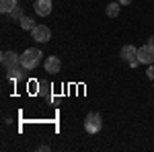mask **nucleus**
I'll use <instances>...</instances> for the list:
<instances>
[{
  "mask_svg": "<svg viewBox=\"0 0 154 152\" xmlns=\"http://www.w3.org/2000/svg\"><path fill=\"white\" fill-rule=\"evenodd\" d=\"M41 58H43V51L39 47H27L21 54V66L25 70H33L41 64Z\"/></svg>",
  "mask_w": 154,
  "mask_h": 152,
  "instance_id": "nucleus-1",
  "label": "nucleus"
},
{
  "mask_svg": "<svg viewBox=\"0 0 154 152\" xmlns=\"http://www.w3.org/2000/svg\"><path fill=\"white\" fill-rule=\"evenodd\" d=\"M84 129L88 134H99L103 129V117L99 115L97 111H91L88 115L84 117Z\"/></svg>",
  "mask_w": 154,
  "mask_h": 152,
  "instance_id": "nucleus-2",
  "label": "nucleus"
},
{
  "mask_svg": "<svg viewBox=\"0 0 154 152\" xmlns=\"http://www.w3.org/2000/svg\"><path fill=\"white\" fill-rule=\"evenodd\" d=\"M119 56H121V60H123V62H128V64H130L131 68H136V66L140 64V58H138V47L130 45V43L121 47Z\"/></svg>",
  "mask_w": 154,
  "mask_h": 152,
  "instance_id": "nucleus-3",
  "label": "nucleus"
},
{
  "mask_svg": "<svg viewBox=\"0 0 154 152\" xmlns=\"http://www.w3.org/2000/svg\"><path fill=\"white\" fill-rule=\"evenodd\" d=\"M31 37L35 41H39V43H48L49 39H51V31H49V27H45V25H37L35 29L31 31Z\"/></svg>",
  "mask_w": 154,
  "mask_h": 152,
  "instance_id": "nucleus-4",
  "label": "nucleus"
},
{
  "mask_svg": "<svg viewBox=\"0 0 154 152\" xmlns=\"http://www.w3.org/2000/svg\"><path fill=\"white\" fill-rule=\"evenodd\" d=\"M0 62H2V66L4 68H17L19 64H21V56L19 54H14V51H2V56H0Z\"/></svg>",
  "mask_w": 154,
  "mask_h": 152,
  "instance_id": "nucleus-5",
  "label": "nucleus"
},
{
  "mask_svg": "<svg viewBox=\"0 0 154 152\" xmlns=\"http://www.w3.org/2000/svg\"><path fill=\"white\" fill-rule=\"evenodd\" d=\"M138 58H140V64H154V45L146 43L138 47Z\"/></svg>",
  "mask_w": 154,
  "mask_h": 152,
  "instance_id": "nucleus-6",
  "label": "nucleus"
},
{
  "mask_svg": "<svg viewBox=\"0 0 154 152\" xmlns=\"http://www.w3.org/2000/svg\"><path fill=\"white\" fill-rule=\"evenodd\" d=\"M60 70H62V62H60L58 56H49V58H45V72H49V74H58Z\"/></svg>",
  "mask_w": 154,
  "mask_h": 152,
  "instance_id": "nucleus-7",
  "label": "nucleus"
},
{
  "mask_svg": "<svg viewBox=\"0 0 154 152\" xmlns=\"http://www.w3.org/2000/svg\"><path fill=\"white\" fill-rule=\"evenodd\" d=\"M35 12L39 17H48L51 12V0H35Z\"/></svg>",
  "mask_w": 154,
  "mask_h": 152,
  "instance_id": "nucleus-8",
  "label": "nucleus"
},
{
  "mask_svg": "<svg viewBox=\"0 0 154 152\" xmlns=\"http://www.w3.org/2000/svg\"><path fill=\"white\" fill-rule=\"evenodd\" d=\"M119 2H111V4H107V8H105V12H107V17H111V19H115L119 14Z\"/></svg>",
  "mask_w": 154,
  "mask_h": 152,
  "instance_id": "nucleus-9",
  "label": "nucleus"
},
{
  "mask_svg": "<svg viewBox=\"0 0 154 152\" xmlns=\"http://www.w3.org/2000/svg\"><path fill=\"white\" fill-rule=\"evenodd\" d=\"M19 23H21V27H23L25 31H33L37 25H35V21L33 19H29V17H23V19H19Z\"/></svg>",
  "mask_w": 154,
  "mask_h": 152,
  "instance_id": "nucleus-10",
  "label": "nucleus"
},
{
  "mask_svg": "<svg viewBox=\"0 0 154 152\" xmlns=\"http://www.w3.org/2000/svg\"><path fill=\"white\" fill-rule=\"evenodd\" d=\"M17 6V0H0V11L2 12H11Z\"/></svg>",
  "mask_w": 154,
  "mask_h": 152,
  "instance_id": "nucleus-11",
  "label": "nucleus"
},
{
  "mask_svg": "<svg viewBox=\"0 0 154 152\" xmlns=\"http://www.w3.org/2000/svg\"><path fill=\"white\" fill-rule=\"evenodd\" d=\"M8 78H11V80H19V78H21V70H19V68H11V70H8Z\"/></svg>",
  "mask_w": 154,
  "mask_h": 152,
  "instance_id": "nucleus-12",
  "label": "nucleus"
},
{
  "mask_svg": "<svg viewBox=\"0 0 154 152\" xmlns=\"http://www.w3.org/2000/svg\"><path fill=\"white\" fill-rule=\"evenodd\" d=\"M11 14L14 17V19H23V12H21V8H19V6H14V8L11 11Z\"/></svg>",
  "mask_w": 154,
  "mask_h": 152,
  "instance_id": "nucleus-13",
  "label": "nucleus"
},
{
  "mask_svg": "<svg viewBox=\"0 0 154 152\" xmlns=\"http://www.w3.org/2000/svg\"><path fill=\"white\" fill-rule=\"evenodd\" d=\"M146 76H148L150 80H154V66H152V64H150V68L146 70Z\"/></svg>",
  "mask_w": 154,
  "mask_h": 152,
  "instance_id": "nucleus-14",
  "label": "nucleus"
},
{
  "mask_svg": "<svg viewBox=\"0 0 154 152\" xmlns=\"http://www.w3.org/2000/svg\"><path fill=\"white\" fill-rule=\"evenodd\" d=\"M121 6H128V4H131V0H117Z\"/></svg>",
  "mask_w": 154,
  "mask_h": 152,
  "instance_id": "nucleus-15",
  "label": "nucleus"
},
{
  "mask_svg": "<svg viewBox=\"0 0 154 152\" xmlns=\"http://www.w3.org/2000/svg\"><path fill=\"white\" fill-rule=\"evenodd\" d=\"M148 43H150V45H154V35H152V37H148Z\"/></svg>",
  "mask_w": 154,
  "mask_h": 152,
  "instance_id": "nucleus-16",
  "label": "nucleus"
}]
</instances>
